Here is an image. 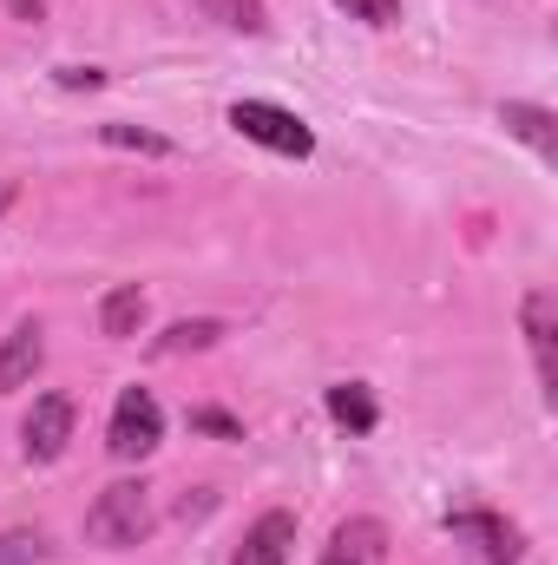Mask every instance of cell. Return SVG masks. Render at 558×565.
Instances as JSON below:
<instances>
[{
	"label": "cell",
	"mask_w": 558,
	"mask_h": 565,
	"mask_svg": "<svg viewBox=\"0 0 558 565\" xmlns=\"http://www.w3.org/2000/svg\"><path fill=\"white\" fill-rule=\"evenodd\" d=\"M86 540L106 553H132L151 540V487L144 480H112L93 507H86Z\"/></svg>",
	"instance_id": "obj_1"
},
{
	"label": "cell",
	"mask_w": 558,
	"mask_h": 565,
	"mask_svg": "<svg viewBox=\"0 0 558 565\" xmlns=\"http://www.w3.org/2000/svg\"><path fill=\"white\" fill-rule=\"evenodd\" d=\"M230 132H244L250 145H264L277 158H309L315 151V132L289 106H277V99H237L230 106Z\"/></svg>",
	"instance_id": "obj_2"
},
{
	"label": "cell",
	"mask_w": 558,
	"mask_h": 565,
	"mask_svg": "<svg viewBox=\"0 0 558 565\" xmlns=\"http://www.w3.org/2000/svg\"><path fill=\"white\" fill-rule=\"evenodd\" d=\"M158 440H164V408H158V395H151V388H126V395L112 402V427H106L112 460H144V454H158Z\"/></svg>",
	"instance_id": "obj_3"
},
{
	"label": "cell",
	"mask_w": 558,
	"mask_h": 565,
	"mask_svg": "<svg viewBox=\"0 0 558 565\" xmlns=\"http://www.w3.org/2000/svg\"><path fill=\"white\" fill-rule=\"evenodd\" d=\"M447 533H453V540H466L486 565H519V559H526L519 526H513V520H500V513H486V507H460V513H447Z\"/></svg>",
	"instance_id": "obj_4"
},
{
	"label": "cell",
	"mask_w": 558,
	"mask_h": 565,
	"mask_svg": "<svg viewBox=\"0 0 558 565\" xmlns=\"http://www.w3.org/2000/svg\"><path fill=\"white\" fill-rule=\"evenodd\" d=\"M73 395H40L33 408H26V422H20V447H26V460H60L66 454V440H73Z\"/></svg>",
	"instance_id": "obj_5"
},
{
	"label": "cell",
	"mask_w": 558,
	"mask_h": 565,
	"mask_svg": "<svg viewBox=\"0 0 558 565\" xmlns=\"http://www.w3.org/2000/svg\"><path fill=\"white\" fill-rule=\"evenodd\" d=\"M40 362H46V329L26 316V322H13V329L0 335V395L26 388V382L40 375Z\"/></svg>",
	"instance_id": "obj_6"
},
{
	"label": "cell",
	"mask_w": 558,
	"mask_h": 565,
	"mask_svg": "<svg viewBox=\"0 0 558 565\" xmlns=\"http://www.w3.org/2000/svg\"><path fill=\"white\" fill-rule=\"evenodd\" d=\"M322 565H388V526L382 520H342L322 546Z\"/></svg>",
	"instance_id": "obj_7"
},
{
	"label": "cell",
	"mask_w": 558,
	"mask_h": 565,
	"mask_svg": "<svg viewBox=\"0 0 558 565\" xmlns=\"http://www.w3.org/2000/svg\"><path fill=\"white\" fill-rule=\"evenodd\" d=\"M289 546H296V513L270 507L264 520H250V533H244L230 565H289Z\"/></svg>",
	"instance_id": "obj_8"
},
{
	"label": "cell",
	"mask_w": 558,
	"mask_h": 565,
	"mask_svg": "<svg viewBox=\"0 0 558 565\" xmlns=\"http://www.w3.org/2000/svg\"><path fill=\"white\" fill-rule=\"evenodd\" d=\"M500 126H506L519 145H533L546 164L558 158V119L546 113V106H533V99H506V106H500Z\"/></svg>",
	"instance_id": "obj_9"
},
{
	"label": "cell",
	"mask_w": 558,
	"mask_h": 565,
	"mask_svg": "<svg viewBox=\"0 0 558 565\" xmlns=\"http://www.w3.org/2000/svg\"><path fill=\"white\" fill-rule=\"evenodd\" d=\"M144 289L139 282H112L106 296H99V335H112V342H132L144 329Z\"/></svg>",
	"instance_id": "obj_10"
},
{
	"label": "cell",
	"mask_w": 558,
	"mask_h": 565,
	"mask_svg": "<svg viewBox=\"0 0 558 565\" xmlns=\"http://www.w3.org/2000/svg\"><path fill=\"white\" fill-rule=\"evenodd\" d=\"M526 335H533V362H539V388H546V402L558 395V369H552V296L546 289H533L526 296Z\"/></svg>",
	"instance_id": "obj_11"
},
{
	"label": "cell",
	"mask_w": 558,
	"mask_h": 565,
	"mask_svg": "<svg viewBox=\"0 0 558 565\" xmlns=\"http://www.w3.org/2000/svg\"><path fill=\"white\" fill-rule=\"evenodd\" d=\"M329 415L348 427V434H375V422H382V415H375V395H368L362 382H335V388H329Z\"/></svg>",
	"instance_id": "obj_12"
},
{
	"label": "cell",
	"mask_w": 558,
	"mask_h": 565,
	"mask_svg": "<svg viewBox=\"0 0 558 565\" xmlns=\"http://www.w3.org/2000/svg\"><path fill=\"white\" fill-rule=\"evenodd\" d=\"M204 20L230 26V33H270V7L264 0H197Z\"/></svg>",
	"instance_id": "obj_13"
},
{
	"label": "cell",
	"mask_w": 558,
	"mask_h": 565,
	"mask_svg": "<svg viewBox=\"0 0 558 565\" xmlns=\"http://www.w3.org/2000/svg\"><path fill=\"white\" fill-rule=\"evenodd\" d=\"M224 335V322L217 316H197V322H171L164 335H158V355H184V349H211Z\"/></svg>",
	"instance_id": "obj_14"
},
{
	"label": "cell",
	"mask_w": 558,
	"mask_h": 565,
	"mask_svg": "<svg viewBox=\"0 0 558 565\" xmlns=\"http://www.w3.org/2000/svg\"><path fill=\"white\" fill-rule=\"evenodd\" d=\"M99 139L106 145H119V151H151V158H171V139L164 132H144V126H99Z\"/></svg>",
	"instance_id": "obj_15"
},
{
	"label": "cell",
	"mask_w": 558,
	"mask_h": 565,
	"mask_svg": "<svg viewBox=\"0 0 558 565\" xmlns=\"http://www.w3.org/2000/svg\"><path fill=\"white\" fill-rule=\"evenodd\" d=\"M26 559H53L46 533H0V565H26Z\"/></svg>",
	"instance_id": "obj_16"
},
{
	"label": "cell",
	"mask_w": 558,
	"mask_h": 565,
	"mask_svg": "<svg viewBox=\"0 0 558 565\" xmlns=\"http://www.w3.org/2000/svg\"><path fill=\"white\" fill-rule=\"evenodd\" d=\"M335 7L362 26H401V0H335Z\"/></svg>",
	"instance_id": "obj_17"
},
{
	"label": "cell",
	"mask_w": 558,
	"mask_h": 565,
	"mask_svg": "<svg viewBox=\"0 0 558 565\" xmlns=\"http://www.w3.org/2000/svg\"><path fill=\"white\" fill-rule=\"evenodd\" d=\"M53 79H60L66 93H99V86H106V73H99V66H60Z\"/></svg>",
	"instance_id": "obj_18"
},
{
	"label": "cell",
	"mask_w": 558,
	"mask_h": 565,
	"mask_svg": "<svg viewBox=\"0 0 558 565\" xmlns=\"http://www.w3.org/2000/svg\"><path fill=\"white\" fill-rule=\"evenodd\" d=\"M191 427H197V434H217V440H244V427L230 422V415H217V408H197Z\"/></svg>",
	"instance_id": "obj_19"
},
{
	"label": "cell",
	"mask_w": 558,
	"mask_h": 565,
	"mask_svg": "<svg viewBox=\"0 0 558 565\" xmlns=\"http://www.w3.org/2000/svg\"><path fill=\"white\" fill-rule=\"evenodd\" d=\"M7 7H13V20H26V26H33V20L46 13V0H7Z\"/></svg>",
	"instance_id": "obj_20"
},
{
	"label": "cell",
	"mask_w": 558,
	"mask_h": 565,
	"mask_svg": "<svg viewBox=\"0 0 558 565\" xmlns=\"http://www.w3.org/2000/svg\"><path fill=\"white\" fill-rule=\"evenodd\" d=\"M7 204H13V184H0V211H7Z\"/></svg>",
	"instance_id": "obj_21"
}]
</instances>
